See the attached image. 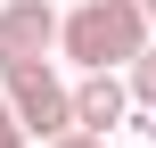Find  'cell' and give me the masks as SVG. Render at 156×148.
Here are the masks:
<instances>
[{
  "label": "cell",
  "mask_w": 156,
  "mask_h": 148,
  "mask_svg": "<svg viewBox=\"0 0 156 148\" xmlns=\"http://www.w3.org/2000/svg\"><path fill=\"white\" fill-rule=\"evenodd\" d=\"M140 41H148V8L140 0H82V8L58 16V49L74 66H123Z\"/></svg>",
  "instance_id": "obj_1"
},
{
  "label": "cell",
  "mask_w": 156,
  "mask_h": 148,
  "mask_svg": "<svg viewBox=\"0 0 156 148\" xmlns=\"http://www.w3.org/2000/svg\"><path fill=\"white\" fill-rule=\"evenodd\" d=\"M0 99H8V115L25 124V140H49V132H66V124H74L66 82H58V66H49V58L8 66V74H0Z\"/></svg>",
  "instance_id": "obj_2"
},
{
  "label": "cell",
  "mask_w": 156,
  "mask_h": 148,
  "mask_svg": "<svg viewBox=\"0 0 156 148\" xmlns=\"http://www.w3.org/2000/svg\"><path fill=\"white\" fill-rule=\"evenodd\" d=\"M49 49H58V8L49 0H0V74L49 58Z\"/></svg>",
  "instance_id": "obj_3"
},
{
  "label": "cell",
  "mask_w": 156,
  "mask_h": 148,
  "mask_svg": "<svg viewBox=\"0 0 156 148\" xmlns=\"http://www.w3.org/2000/svg\"><path fill=\"white\" fill-rule=\"evenodd\" d=\"M66 107H74L82 132H115V124L132 115V91H123L115 66H82V82H66Z\"/></svg>",
  "instance_id": "obj_4"
},
{
  "label": "cell",
  "mask_w": 156,
  "mask_h": 148,
  "mask_svg": "<svg viewBox=\"0 0 156 148\" xmlns=\"http://www.w3.org/2000/svg\"><path fill=\"white\" fill-rule=\"evenodd\" d=\"M123 91H132L140 107H156V41H140V49L123 58Z\"/></svg>",
  "instance_id": "obj_5"
},
{
  "label": "cell",
  "mask_w": 156,
  "mask_h": 148,
  "mask_svg": "<svg viewBox=\"0 0 156 148\" xmlns=\"http://www.w3.org/2000/svg\"><path fill=\"white\" fill-rule=\"evenodd\" d=\"M41 148H107V132H82V124H66V132H49Z\"/></svg>",
  "instance_id": "obj_6"
},
{
  "label": "cell",
  "mask_w": 156,
  "mask_h": 148,
  "mask_svg": "<svg viewBox=\"0 0 156 148\" xmlns=\"http://www.w3.org/2000/svg\"><path fill=\"white\" fill-rule=\"evenodd\" d=\"M0 148H25V124L8 115V99H0Z\"/></svg>",
  "instance_id": "obj_7"
},
{
  "label": "cell",
  "mask_w": 156,
  "mask_h": 148,
  "mask_svg": "<svg viewBox=\"0 0 156 148\" xmlns=\"http://www.w3.org/2000/svg\"><path fill=\"white\" fill-rule=\"evenodd\" d=\"M140 140H148V148H156V107H140Z\"/></svg>",
  "instance_id": "obj_8"
},
{
  "label": "cell",
  "mask_w": 156,
  "mask_h": 148,
  "mask_svg": "<svg viewBox=\"0 0 156 148\" xmlns=\"http://www.w3.org/2000/svg\"><path fill=\"white\" fill-rule=\"evenodd\" d=\"M140 8H148V33H156V0H140Z\"/></svg>",
  "instance_id": "obj_9"
}]
</instances>
